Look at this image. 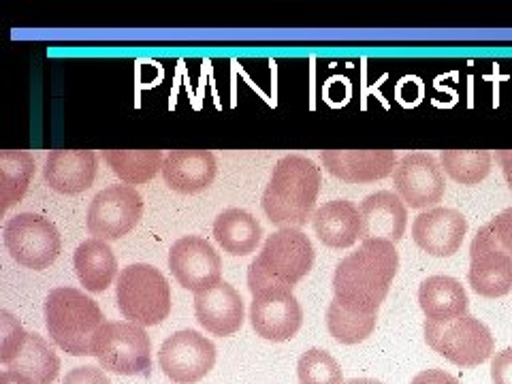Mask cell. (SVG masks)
<instances>
[{
    "label": "cell",
    "instance_id": "obj_12",
    "mask_svg": "<svg viewBox=\"0 0 512 384\" xmlns=\"http://www.w3.org/2000/svg\"><path fill=\"white\" fill-rule=\"evenodd\" d=\"M216 346L199 331L173 333L158 350V365L167 378L178 384H195L212 372Z\"/></svg>",
    "mask_w": 512,
    "mask_h": 384
},
{
    "label": "cell",
    "instance_id": "obj_9",
    "mask_svg": "<svg viewBox=\"0 0 512 384\" xmlns=\"http://www.w3.org/2000/svg\"><path fill=\"white\" fill-rule=\"evenodd\" d=\"M314 256V246L306 233L299 229H280L267 237L254 263L269 280L295 286L310 274Z\"/></svg>",
    "mask_w": 512,
    "mask_h": 384
},
{
    "label": "cell",
    "instance_id": "obj_17",
    "mask_svg": "<svg viewBox=\"0 0 512 384\" xmlns=\"http://www.w3.org/2000/svg\"><path fill=\"white\" fill-rule=\"evenodd\" d=\"M195 314L205 331L227 338L244 325V301L229 282L222 280L195 295Z\"/></svg>",
    "mask_w": 512,
    "mask_h": 384
},
{
    "label": "cell",
    "instance_id": "obj_7",
    "mask_svg": "<svg viewBox=\"0 0 512 384\" xmlns=\"http://www.w3.org/2000/svg\"><path fill=\"white\" fill-rule=\"evenodd\" d=\"M105 372L118 376L146 374L152 367V342L135 323H105L96 335L94 355Z\"/></svg>",
    "mask_w": 512,
    "mask_h": 384
},
{
    "label": "cell",
    "instance_id": "obj_6",
    "mask_svg": "<svg viewBox=\"0 0 512 384\" xmlns=\"http://www.w3.org/2000/svg\"><path fill=\"white\" fill-rule=\"evenodd\" d=\"M425 340L438 355L459 367H476L489 361L495 352V338L489 327L474 316H461L451 323L425 320Z\"/></svg>",
    "mask_w": 512,
    "mask_h": 384
},
{
    "label": "cell",
    "instance_id": "obj_20",
    "mask_svg": "<svg viewBox=\"0 0 512 384\" xmlns=\"http://www.w3.org/2000/svg\"><path fill=\"white\" fill-rule=\"evenodd\" d=\"M218 173L216 156L207 150H173L165 156L163 178L182 195H195L210 188Z\"/></svg>",
    "mask_w": 512,
    "mask_h": 384
},
{
    "label": "cell",
    "instance_id": "obj_29",
    "mask_svg": "<svg viewBox=\"0 0 512 384\" xmlns=\"http://www.w3.org/2000/svg\"><path fill=\"white\" fill-rule=\"evenodd\" d=\"M440 165L463 186H476L491 173V152L487 150H442Z\"/></svg>",
    "mask_w": 512,
    "mask_h": 384
},
{
    "label": "cell",
    "instance_id": "obj_32",
    "mask_svg": "<svg viewBox=\"0 0 512 384\" xmlns=\"http://www.w3.org/2000/svg\"><path fill=\"white\" fill-rule=\"evenodd\" d=\"M487 224L495 239L502 244V248H506L512 254V207H508V210H504Z\"/></svg>",
    "mask_w": 512,
    "mask_h": 384
},
{
    "label": "cell",
    "instance_id": "obj_26",
    "mask_svg": "<svg viewBox=\"0 0 512 384\" xmlns=\"http://www.w3.org/2000/svg\"><path fill=\"white\" fill-rule=\"evenodd\" d=\"M35 175V158L24 150L0 152V212L20 203Z\"/></svg>",
    "mask_w": 512,
    "mask_h": 384
},
{
    "label": "cell",
    "instance_id": "obj_38",
    "mask_svg": "<svg viewBox=\"0 0 512 384\" xmlns=\"http://www.w3.org/2000/svg\"><path fill=\"white\" fill-rule=\"evenodd\" d=\"M346 384H384V382H380L376 378H352Z\"/></svg>",
    "mask_w": 512,
    "mask_h": 384
},
{
    "label": "cell",
    "instance_id": "obj_15",
    "mask_svg": "<svg viewBox=\"0 0 512 384\" xmlns=\"http://www.w3.org/2000/svg\"><path fill=\"white\" fill-rule=\"evenodd\" d=\"M468 233V220L451 207H434L414 218L412 237L416 246L438 259H448L459 252Z\"/></svg>",
    "mask_w": 512,
    "mask_h": 384
},
{
    "label": "cell",
    "instance_id": "obj_35",
    "mask_svg": "<svg viewBox=\"0 0 512 384\" xmlns=\"http://www.w3.org/2000/svg\"><path fill=\"white\" fill-rule=\"evenodd\" d=\"M410 384H461V382L444 370H427V372L416 374Z\"/></svg>",
    "mask_w": 512,
    "mask_h": 384
},
{
    "label": "cell",
    "instance_id": "obj_25",
    "mask_svg": "<svg viewBox=\"0 0 512 384\" xmlns=\"http://www.w3.org/2000/svg\"><path fill=\"white\" fill-rule=\"evenodd\" d=\"M7 372L32 384H52L60 372V359L39 333H28L22 352L7 365Z\"/></svg>",
    "mask_w": 512,
    "mask_h": 384
},
{
    "label": "cell",
    "instance_id": "obj_34",
    "mask_svg": "<svg viewBox=\"0 0 512 384\" xmlns=\"http://www.w3.org/2000/svg\"><path fill=\"white\" fill-rule=\"evenodd\" d=\"M491 380L493 384H512V348H506L491 361Z\"/></svg>",
    "mask_w": 512,
    "mask_h": 384
},
{
    "label": "cell",
    "instance_id": "obj_8",
    "mask_svg": "<svg viewBox=\"0 0 512 384\" xmlns=\"http://www.w3.org/2000/svg\"><path fill=\"white\" fill-rule=\"evenodd\" d=\"M3 233L11 259L35 271L50 267L62 248L56 224L37 214H18L9 218Z\"/></svg>",
    "mask_w": 512,
    "mask_h": 384
},
{
    "label": "cell",
    "instance_id": "obj_33",
    "mask_svg": "<svg viewBox=\"0 0 512 384\" xmlns=\"http://www.w3.org/2000/svg\"><path fill=\"white\" fill-rule=\"evenodd\" d=\"M62 384H111V382L99 367L84 365V367H75V370H71L67 376H64Z\"/></svg>",
    "mask_w": 512,
    "mask_h": 384
},
{
    "label": "cell",
    "instance_id": "obj_28",
    "mask_svg": "<svg viewBox=\"0 0 512 384\" xmlns=\"http://www.w3.org/2000/svg\"><path fill=\"white\" fill-rule=\"evenodd\" d=\"M376 320L378 314H361L355 310H348L340 306L338 301L329 303V312H327V327L329 333L340 344H361L365 342L376 329Z\"/></svg>",
    "mask_w": 512,
    "mask_h": 384
},
{
    "label": "cell",
    "instance_id": "obj_31",
    "mask_svg": "<svg viewBox=\"0 0 512 384\" xmlns=\"http://www.w3.org/2000/svg\"><path fill=\"white\" fill-rule=\"evenodd\" d=\"M28 340V333L20 325V320L7 310L0 312V363L5 367L20 355L24 344Z\"/></svg>",
    "mask_w": 512,
    "mask_h": 384
},
{
    "label": "cell",
    "instance_id": "obj_24",
    "mask_svg": "<svg viewBox=\"0 0 512 384\" xmlns=\"http://www.w3.org/2000/svg\"><path fill=\"white\" fill-rule=\"evenodd\" d=\"M214 239L218 246L233 256H248L263 239V227L246 210L231 207L224 210L214 222Z\"/></svg>",
    "mask_w": 512,
    "mask_h": 384
},
{
    "label": "cell",
    "instance_id": "obj_19",
    "mask_svg": "<svg viewBox=\"0 0 512 384\" xmlns=\"http://www.w3.org/2000/svg\"><path fill=\"white\" fill-rule=\"evenodd\" d=\"M99 160L92 150H52L45 158V182L60 195H79L94 184Z\"/></svg>",
    "mask_w": 512,
    "mask_h": 384
},
{
    "label": "cell",
    "instance_id": "obj_10",
    "mask_svg": "<svg viewBox=\"0 0 512 384\" xmlns=\"http://www.w3.org/2000/svg\"><path fill=\"white\" fill-rule=\"evenodd\" d=\"M143 216V197L135 186L114 184L101 190L90 203L88 231L96 239L111 242L131 233Z\"/></svg>",
    "mask_w": 512,
    "mask_h": 384
},
{
    "label": "cell",
    "instance_id": "obj_2",
    "mask_svg": "<svg viewBox=\"0 0 512 384\" xmlns=\"http://www.w3.org/2000/svg\"><path fill=\"white\" fill-rule=\"evenodd\" d=\"M323 184L320 167L301 154L280 158L263 192V210L280 229H299L314 216V205Z\"/></svg>",
    "mask_w": 512,
    "mask_h": 384
},
{
    "label": "cell",
    "instance_id": "obj_22",
    "mask_svg": "<svg viewBox=\"0 0 512 384\" xmlns=\"http://www.w3.org/2000/svg\"><path fill=\"white\" fill-rule=\"evenodd\" d=\"M419 306L429 323H451L468 314L466 288L451 276H429L419 288Z\"/></svg>",
    "mask_w": 512,
    "mask_h": 384
},
{
    "label": "cell",
    "instance_id": "obj_16",
    "mask_svg": "<svg viewBox=\"0 0 512 384\" xmlns=\"http://www.w3.org/2000/svg\"><path fill=\"white\" fill-rule=\"evenodd\" d=\"M320 160L331 175L348 184L387 178L399 163L393 150H323Z\"/></svg>",
    "mask_w": 512,
    "mask_h": 384
},
{
    "label": "cell",
    "instance_id": "obj_1",
    "mask_svg": "<svg viewBox=\"0 0 512 384\" xmlns=\"http://www.w3.org/2000/svg\"><path fill=\"white\" fill-rule=\"evenodd\" d=\"M397 267L399 254L395 244L384 239H365L357 252L348 254L335 267L333 299L348 310L378 314L380 303L389 295Z\"/></svg>",
    "mask_w": 512,
    "mask_h": 384
},
{
    "label": "cell",
    "instance_id": "obj_4",
    "mask_svg": "<svg viewBox=\"0 0 512 384\" xmlns=\"http://www.w3.org/2000/svg\"><path fill=\"white\" fill-rule=\"evenodd\" d=\"M248 288L252 293L250 323L256 335L278 344L293 340L303 323V310L293 286L269 280L252 261L248 269Z\"/></svg>",
    "mask_w": 512,
    "mask_h": 384
},
{
    "label": "cell",
    "instance_id": "obj_14",
    "mask_svg": "<svg viewBox=\"0 0 512 384\" xmlns=\"http://www.w3.org/2000/svg\"><path fill=\"white\" fill-rule=\"evenodd\" d=\"M169 269L175 280L195 295L222 282L220 254L199 235L182 237L171 246Z\"/></svg>",
    "mask_w": 512,
    "mask_h": 384
},
{
    "label": "cell",
    "instance_id": "obj_5",
    "mask_svg": "<svg viewBox=\"0 0 512 384\" xmlns=\"http://www.w3.org/2000/svg\"><path fill=\"white\" fill-rule=\"evenodd\" d=\"M116 299L122 316L139 327L160 325L171 312V286L160 271L146 263L120 271Z\"/></svg>",
    "mask_w": 512,
    "mask_h": 384
},
{
    "label": "cell",
    "instance_id": "obj_37",
    "mask_svg": "<svg viewBox=\"0 0 512 384\" xmlns=\"http://www.w3.org/2000/svg\"><path fill=\"white\" fill-rule=\"evenodd\" d=\"M0 384H32V382H28L20 376H15L11 372H3V374H0Z\"/></svg>",
    "mask_w": 512,
    "mask_h": 384
},
{
    "label": "cell",
    "instance_id": "obj_3",
    "mask_svg": "<svg viewBox=\"0 0 512 384\" xmlns=\"http://www.w3.org/2000/svg\"><path fill=\"white\" fill-rule=\"evenodd\" d=\"M45 323L56 346L73 357H90L105 316L99 303L86 293L73 286H60L45 299Z\"/></svg>",
    "mask_w": 512,
    "mask_h": 384
},
{
    "label": "cell",
    "instance_id": "obj_11",
    "mask_svg": "<svg viewBox=\"0 0 512 384\" xmlns=\"http://www.w3.org/2000/svg\"><path fill=\"white\" fill-rule=\"evenodd\" d=\"M468 282L480 297L498 299L512 291V254L491 233L480 227L470 244Z\"/></svg>",
    "mask_w": 512,
    "mask_h": 384
},
{
    "label": "cell",
    "instance_id": "obj_27",
    "mask_svg": "<svg viewBox=\"0 0 512 384\" xmlns=\"http://www.w3.org/2000/svg\"><path fill=\"white\" fill-rule=\"evenodd\" d=\"M105 160L118 178L133 186L150 182L158 171H163L165 156L160 150H107Z\"/></svg>",
    "mask_w": 512,
    "mask_h": 384
},
{
    "label": "cell",
    "instance_id": "obj_23",
    "mask_svg": "<svg viewBox=\"0 0 512 384\" xmlns=\"http://www.w3.org/2000/svg\"><path fill=\"white\" fill-rule=\"evenodd\" d=\"M75 271L82 286L90 293H103L118 274L114 250L103 239H86L75 250Z\"/></svg>",
    "mask_w": 512,
    "mask_h": 384
},
{
    "label": "cell",
    "instance_id": "obj_21",
    "mask_svg": "<svg viewBox=\"0 0 512 384\" xmlns=\"http://www.w3.org/2000/svg\"><path fill=\"white\" fill-rule=\"evenodd\" d=\"M312 227L325 246L335 250L350 248L363 235L361 210L348 199L327 201L314 212Z\"/></svg>",
    "mask_w": 512,
    "mask_h": 384
},
{
    "label": "cell",
    "instance_id": "obj_30",
    "mask_svg": "<svg viewBox=\"0 0 512 384\" xmlns=\"http://www.w3.org/2000/svg\"><path fill=\"white\" fill-rule=\"evenodd\" d=\"M299 384H342V367L327 350L312 348L297 363Z\"/></svg>",
    "mask_w": 512,
    "mask_h": 384
},
{
    "label": "cell",
    "instance_id": "obj_18",
    "mask_svg": "<svg viewBox=\"0 0 512 384\" xmlns=\"http://www.w3.org/2000/svg\"><path fill=\"white\" fill-rule=\"evenodd\" d=\"M363 220L361 239H384L397 244L408 227V210L402 197L391 190H378L359 205Z\"/></svg>",
    "mask_w": 512,
    "mask_h": 384
},
{
    "label": "cell",
    "instance_id": "obj_13",
    "mask_svg": "<svg viewBox=\"0 0 512 384\" xmlns=\"http://www.w3.org/2000/svg\"><path fill=\"white\" fill-rule=\"evenodd\" d=\"M393 186L412 210L438 205L444 197V169L427 152H412L399 160L393 171Z\"/></svg>",
    "mask_w": 512,
    "mask_h": 384
},
{
    "label": "cell",
    "instance_id": "obj_36",
    "mask_svg": "<svg viewBox=\"0 0 512 384\" xmlns=\"http://www.w3.org/2000/svg\"><path fill=\"white\" fill-rule=\"evenodd\" d=\"M498 160H500V165H502V171H504V178L508 182V188L512 190V150L498 152Z\"/></svg>",
    "mask_w": 512,
    "mask_h": 384
}]
</instances>
